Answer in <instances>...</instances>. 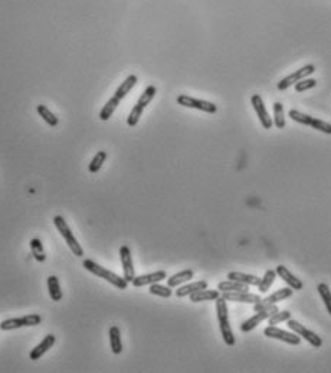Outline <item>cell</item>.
Wrapping results in <instances>:
<instances>
[{
    "label": "cell",
    "mask_w": 331,
    "mask_h": 373,
    "mask_svg": "<svg viewBox=\"0 0 331 373\" xmlns=\"http://www.w3.org/2000/svg\"><path fill=\"white\" fill-rule=\"evenodd\" d=\"M82 265H84V268L86 271H89L94 275H97V277L105 280L107 282H110V284H112L114 287H117L118 290H126L128 287V281L124 277H119L115 272L104 268V267H101L100 264H97L93 260H84Z\"/></svg>",
    "instance_id": "cell-1"
},
{
    "label": "cell",
    "mask_w": 331,
    "mask_h": 373,
    "mask_svg": "<svg viewBox=\"0 0 331 373\" xmlns=\"http://www.w3.org/2000/svg\"><path fill=\"white\" fill-rule=\"evenodd\" d=\"M215 301H216V313H218V320H219V327H221L223 341L228 346H233L235 345V336H233V331L230 329L229 313H228L226 300L223 297H219L216 298Z\"/></svg>",
    "instance_id": "cell-2"
},
{
    "label": "cell",
    "mask_w": 331,
    "mask_h": 373,
    "mask_svg": "<svg viewBox=\"0 0 331 373\" xmlns=\"http://www.w3.org/2000/svg\"><path fill=\"white\" fill-rule=\"evenodd\" d=\"M53 225H55V228L58 229L61 237L65 239V242H67V245H68V248L71 249V252L74 255H77V256H82V255H84V249H82V246L79 245L77 238L74 237V234H72V231L69 229L67 221H65L62 216L58 215V216L53 218Z\"/></svg>",
    "instance_id": "cell-3"
},
{
    "label": "cell",
    "mask_w": 331,
    "mask_h": 373,
    "mask_svg": "<svg viewBox=\"0 0 331 373\" xmlns=\"http://www.w3.org/2000/svg\"><path fill=\"white\" fill-rule=\"evenodd\" d=\"M177 102L183 107H187V108H195V110L204 111V112H209V114H215L218 111V105H215L213 102L197 100V98H193L190 95H185V94L178 95Z\"/></svg>",
    "instance_id": "cell-4"
},
{
    "label": "cell",
    "mask_w": 331,
    "mask_h": 373,
    "mask_svg": "<svg viewBox=\"0 0 331 373\" xmlns=\"http://www.w3.org/2000/svg\"><path fill=\"white\" fill-rule=\"evenodd\" d=\"M277 311H278V305L277 304H272L269 305V307H265L262 310L256 311V314H254L249 320H247V322L240 324V331H244V333L251 331L252 329H255L259 323H262L263 320H268L272 314L277 313Z\"/></svg>",
    "instance_id": "cell-5"
},
{
    "label": "cell",
    "mask_w": 331,
    "mask_h": 373,
    "mask_svg": "<svg viewBox=\"0 0 331 373\" xmlns=\"http://www.w3.org/2000/svg\"><path fill=\"white\" fill-rule=\"evenodd\" d=\"M288 327L291 329V330L294 331V333H297L299 337H303V339H306L308 343H311V346H314V348H320V346L323 345V340H321L320 336H317L314 331H311L310 329H307L306 326H303V324H301L299 322H297V320L289 319Z\"/></svg>",
    "instance_id": "cell-6"
},
{
    "label": "cell",
    "mask_w": 331,
    "mask_h": 373,
    "mask_svg": "<svg viewBox=\"0 0 331 373\" xmlns=\"http://www.w3.org/2000/svg\"><path fill=\"white\" fill-rule=\"evenodd\" d=\"M314 71H315L314 65L308 64V65H306V67H303L301 69L295 71L294 74L285 76V78H284L281 82H278L277 88H278L280 91H285V90H288L291 85H295L298 81H301V79H304V78H307L308 75H311Z\"/></svg>",
    "instance_id": "cell-7"
},
{
    "label": "cell",
    "mask_w": 331,
    "mask_h": 373,
    "mask_svg": "<svg viewBox=\"0 0 331 373\" xmlns=\"http://www.w3.org/2000/svg\"><path fill=\"white\" fill-rule=\"evenodd\" d=\"M263 334L269 339H277L281 340V341H285L288 345H292V346H298L299 345V336L297 333H289V331L282 330V329H278L275 326H269L263 330Z\"/></svg>",
    "instance_id": "cell-8"
},
{
    "label": "cell",
    "mask_w": 331,
    "mask_h": 373,
    "mask_svg": "<svg viewBox=\"0 0 331 373\" xmlns=\"http://www.w3.org/2000/svg\"><path fill=\"white\" fill-rule=\"evenodd\" d=\"M292 293H294V290L291 289H281V290H277L274 294H271L269 297L263 298L261 301H258V303H255L254 304V310L255 313L256 311H259V310H262L265 307H269L272 304H277L278 301H282V300H287L292 296Z\"/></svg>",
    "instance_id": "cell-9"
},
{
    "label": "cell",
    "mask_w": 331,
    "mask_h": 373,
    "mask_svg": "<svg viewBox=\"0 0 331 373\" xmlns=\"http://www.w3.org/2000/svg\"><path fill=\"white\" fill-rule=\"evenodd\" d=\"M119 258H121V264H123V271H124V278L131 282L136 277V270H134V264H133V256H131V251L127 245H123L119 248Z\"/></svg>",
    "instance_id": "cell-10"
},
{
    "label": "cell",
    "mask_w": 331,
    "mask_h": 373,
    "mask_svg": "<svg viewBox=\"0 0 331 373\" xmlns=\"http://www.w3.org/2000/svg\"><path fill=\"white\" fill-rule=\"evenodd\" d=\"M251 102H252V107H254L255 112H256V116H258V119L261 121V124L263 126V128H271L274 126V123H272L271 117H269V114H268V111L265 108V104H263V100L261 95H258V94H255L252 95V98H251Z\"/></svg>",
    "instance_id": "cell-11"
},
{
    "label": "cell",
    "mask_w": 331,
    "mask_h": 373,
    "mask_svg": "<svg viewBox=\"0 0 331 373\" xmlns=\"http://www.w3.org/2000/svg\"><path fill=\"white\" fill-rule=\"evenodd\" d=\"M167 278V272L162 270V271L152 272V274H144V275H138L134 277V280L131 281V284L134 287H144V285H152L154 282H160V281Z\"/></svg>",
    "instance_id": "cell-12"
},
{
    "label": "cell",
    "mask_w": 331,
    "mask_h": 373,
    "mask_svg": "<svg viewBox=\"0 0 331 373\" xmlns=\"http://www.w3.org/2000/svg\"><path fill=\"white\" fill-rule=\"evenodd\" d=\"M221 297H223L226 301H236V303H248V304H255L258 301H261L262 298L258 294H251V293H230V291H225L222 293Z\"/></svg>",
    "instance_id": "cell-13"
},
{
    "label": "cell",
    "mask_w": 331,
    "mask_h": 373,
    "mask_svg": "<svg viewBox=\"0 0 331 373\" xmlns=\"http://www.w3.org/2000/svg\"><path fill=\"white\" fill-rule=\"evenodd\" d=\"M55 341H56V337L53 336V334H48L45 339L36 346V348L32 349V352H31V359L32 360H38V359H41V357L49 350L51 348H53V345H55Z\"/></svg>",
    "instance_id": "cell-14"
},
{
    "label": "cell",
    "mask_w": 331,
    "mask_h": 373,
    "mask_svg": "<svg viewBox=\"0 0 331 373\" xmlns=\"http://www.w3.org/2000/svg\"><path fill=\"white\" fill-rule=\"evenodd\" d=\"M277 274H278L281 278H282V281H285L292 290H303V281L299 280V278H297L292 272L288 271L287 267L278 265V267H277Z\"/></svg>",
    "instance_id": "cell-15"
},
{
    "label": "cell",
    "mask_w": 331,
    "mask_h": 373,
    "mask_svg": "<svg viewBox=\"0 0 331 373\" xmlns=\"http://www.w3.org/2000/svg\"><path fill=\"white\" fill-rule=\"evenodd\" d=\"M192 303H200V301H215L216 298L221 297L219 294V290H199L193 294L189 296Z\"/></svg>",
    "instance_id": "cell-16"
},
{
    "label": "cell",
    "mask_w": 331,
    "mask_h": 373,
    "mask_svg": "<svg viewBox=\"0 0 331 373\" xmlns=\"http://www.w3.org/2000/svg\"><path fill=\"white\" fill-rule=\"evenodd\" d=\"M204 289H207V281H196V282H190V284H186V285H182L180 289L176 290V296L180 298L186 297V296H190V294H193V293L199 291V290Z\"/></svg>",
    "instance_id": "cell-17"
},
{
    "label": "cell",
    "mask_w": 331,
    "mask_h": 373,
    "mask_svg": "<svg viewBox=\"0 0 331 373\" xmlns=\"http://www.w3.org/2000/svg\"><path fill=\"white\" fill-rule=\"evenodd\" d=\"M193 275H195V272L192 271V270H185V271H180L177 274H174V275H171L167 278V285H169L170 289H173V287H178V285H182V284H185L187 281H190L193 278Z\"/></svg>",
    "instance_id": "cell-18"
},
{
    "label": "cell",
    "mask_w": 331,
    "mask_h": 373,
    "mask_svg": "<svg viewBox=\"0 0 331 373\" xmlns=\"http://www.w3.org/2000/svg\"><path fill=\"white\" fill-rule=\"evenodd\" d=\"M228 278L233 281H238L242 284H247V285H258L261 282V278L256 277V275H251V274H242L238 271H232L228 274Z\"/></svg>",
    "instance_id": "cell-19"
},
{
    "label": "cell",
    "mask_w": 331,
    "mask_h": 373,
    "mask_svg": "<svg viewBox=\"0 0 331 373\" xmlns=\"http://www.w3.org/2000/svg\"><path fill=\"white\" fill-rule=\"evenodd\" d=\"M248 287L249 285H247V284H242V282H238V281L233 280L222 281V282L218 284V290L221 293H225V291H230V293H235V291H238V293H247Z\"/></svg>",
    "instance_id": "cell-20"
},
{
    "label": "cell",
    "mask_w": 331,
    "mask_h": 373,
    "mask_svg": "<svg viewBox=\"0 0 331 373\" xmlns=\"http://www.w3.org/2000/svg\"><path fill=\"white\" fill-rule=\"evenodd\" d=\"M110 334V345L111 350L114 355H119L123 352V341H121V333L117 326H112L108 331Z\"/></svg>",
    "instance_id": "cell-21"
},
{
    "label": "cell",
    "mask_w": 331,
    "mask_h": 373,
    "mask_svg": "<svg viewBox=\"0 0 331 373\" xmlns=\"http://www.w3.org/2000/svg\"><path fill=\"white\" fill-rule=\"evenodd\" d=\"M137 84V76L136 75H130L126 78V81L123 82V84L119 85L118 88H117V91H115V97L118 98L119 101L123 100V98H126L127 97V94L134 88V85Z\"/></svg>",
    "instance_id": "cell-22"
},
{
    "label": "cell",
    "mask_w": 331,
    "mask_h": 373,
    "mask_svg": "<svg viewBox=\"0 0 331 373\" xmlns=\"http://www.w3.org/2000/svg\"><path fill=\"white\" fill-rule=\"evenodd\" d=\"M48 291H49V296H51L53 301H61L62 300V290L59 287L58 277H55V275L48 277Z\"/></svg>",
    "instance_id": "cell-23"
},
{
    "label": "cell",
    "mask_w": 331,
    "mask_h": 373,
    "mask_svg": "<svg viewBox=\"0 0 331 373\" xmlns=\"http://www.w3.org/2000/svg\"><path fill=\"white\" fill-rule=\"evenodd\" d=\"M36 110H38V114L46 121L48 126H51V127H56V126H58L59 120H58V117H56V116H55L46 105H42V104H41V105L36 107Z\"/></svg>",
    "instance_id": "cell-24"
},
{
    "label": "cell",
    "mask_w": 331,
    "mask_h": 373,
    "mask_svg": "<svg viewBox=\"0 0 331 373\" xmlns=\"http://www.w3.org/2000/svg\"><path fill=\"white\" fill-rule=\"evenodd\" d=\"M118 104H119V100L114 95V97H111L110 100L107 101V104L104 105V108L101 110V112H100V119L102 120V121H107V120H110L111 119V116L114 114V111H115V108L118 107Z\"/></svg>",
    "instance_id": "cell-25"
},
{
    "label": "cell",
    "mask_w": 331,
    "mask_h": 373,
    "mask_svg": "<svg viewBox=\"0 0 331 373\" xmlns=\"http://www.w3.org/2000/svg\"><path fill=\"white\" fill-rule=\"evenodd\" d=\"M29 245H31V251H32V255H34L35 260L38 263H43L46 260V254H45V249H43L41 239L39 238H34Z\"/></svg>",
    "instance_id": "cell-26"
},
{
    "label": "cell",
    "mask_w": 331,
    "mask_h": 373,
    "mask_svg": "<svg viewBox=\"0 0 331 373\" xmlns=\"http://www.w3.org/2000/svg\"><path fill=\"white\" fill-rule=\"evenodd\" d=\"M272 123L275 124L277 128L285 127V116H284V107L281 102H275L274 104V120Z\"/></svg>",
    "instance_id": "cell-27"
},
{
    "label": "cell",
    "mask_w": 331,
    "mask_h": 373,
    "mask_svg": "<svg viewBox=\"0 0 331 373\" xmlns=\"http://www.w3.org/2000/svg\"><path fill=\"white\" fill-rule=\"evenodd\" d=\"M277 278V271H274V270H268V271L265 272V275H263V278H261V282L258 284V289L261 293H266L268 290L271 289V285L274 284V281Z\"/></svg>",
    "instance_id": "cell-28"
},
{
    "label": "cell",
    "mask_w": 331,
    "mask_h": 373,
    "mask_svg": "<svg viewBox=\"0 0 331 373\" xmlns=\"http://www.w3.org/2000/svg\"><path fill=\"white\" fill-rule=\"evenodd\" d=\"M22 327H26L23 317H20V319H8V320H3L0 323V330L3 331L16 330V329H22Z\"/></svg>",
    "instance_id": "cell-29"
},
{
    "label": "cell",
    "mask_w": 331,
    "mask_h": 373,
    "mask_svg": "<svg viewBox=\"0 0 331 373\" xmlns=\"http://www.w3.org/2000/svg\"><path fill=\"white\" fill-rule=\"evenodd\" d=\"M107 159V153L105 152H98L95 156H94V159L91 160L89 163V166H88V170H89V173H97V171H100V169L102 167V164H104V161Z\"/></svg>",
    "instance_id": "cell-30"
},
{
    "label": "cell",
    "mask_w": 331,
    "mask_h": 373,
    "mask_svg": "<svg viewBox=\"0 0 331 373\" xmlns=\"http://www.w3.org/2000/svg\"><path fill=\"white\" fill-rule=\"evenodd\" d=\"M156 93H157V90H156V87L154 85H150V87H147L144 90V93L141 94V97L138 98V101H137V104L138 105H141L143 108H145L150 102H152V100L154 98V95H156Z\"/></svg>",
    "instance_id": "cell-31"
},
{
    "label": "cell",
    "mask_w": 331,
    "mask_h": 373,
    "mask_svg": "<svg viewBox=\"0 0 331 373\" xmlns=\"http://www.w3.org/2000/svg\"><path fill=\"white\" fill-rule=\"evenodd\" d=\"M150 294H153V296H159V297H163V298H169L171 296V290L170 287H164L162 284H159V282H154L150 285Z\"/></svg>",
    "instance_id": "cell-32"
},
{
    "label": "cell",
    "mask_w": 331,
    "mask_h": 373,
    "mask_svg": "<svg viewBox=\"0 0 331 373\" xmlns=\"http://www.w3.org/2000/svg\"><path fill=\"white\" fill-rule=\"evenodd\" d=\"M317 290H318L320 296H321V298H323L327 311L331 314V290L328 289V285H327V284H318Z\"/></svg>",
    "instance_id": "cell-33"
},
{
    "label": "cell",
    "mask_w": 331,
    "mask_h": 373,
    "mask_svg": "<svg viewBox=\"0 0 331 373\" xmlns=\"http://www.w3.org/2000/svg\"><path fill=\"white\" fill-rule=\"evenodd\" d=\"M143 107L141 105H138V104H136L134 107H133V110L130 111V114H128V117H127V124L130 126V127H134V126H137V123H138V120H140V117H141V114H143Z\"/></svg>",
    "instance_id": "cell-34"
},
{
    "label": "cell",
    "mask_w": 331,
    "mask_h": 373,
    "mask_svg": "<svg viewBox=\"0 0 331 373\" xmlns=\"http://www.w3.org/2000/svg\"><path fill=\"white\" fill-rule=\"evenodd\" d=\"M289 319H291V313L289 311H277V313H274L268 319V323H269V326H275V324H280L282 322H288Z\"/></svg>",
    "instance_id": "cell-35"
},
{
    "label": "cell",
    "mask_w": 331,
    "mask_h": 373,
    "mask_svg": "<svg viewBox=\"0 0 331 373\" xmlns=\"http://www.w3.org/2000/svg\"><path fill=\"white\" fill-rule=\"evenodd\" d=\"M310 127L315 128V130H318V131H323L325 134H331V124L330 123H325L323 120L311 119Z\"/></svg>",
    "instance_id": "cell-36"
},
{
    "label": "cell",
    "mask_w": 331,
    "mask_h": 373,
    "mask_svg": "<svg viewBox=\"0 0 331 373\" xmlns=\"http://www.w3.org/2000/svg\"><path fill=\"white\" fill-rule=\"evenodd\" d=\"M315 85H317V81H315V79L304 78V79L298 81L297 84H295V91H297V93H304V91H307V90L314 88Z\"/></svg>",
    "instance_id": "cell-37"
},
{
    "label": "cell",
    "mask_w": 331,
    "mask_h": 373,
    "mask_svg": "<svg viewBox=\"0 0 331 373\" xmlns=\"http://www.w3.org/2000/svg\"><path fill=\"white\" fill-rule=\"evenodd\" d=\"M23 320H25L26 327H34V326L41 324L42 317L39 314H27V315H23Z\"/></svg>",
    "instance_id": "cell-38"
}]
</instances>
